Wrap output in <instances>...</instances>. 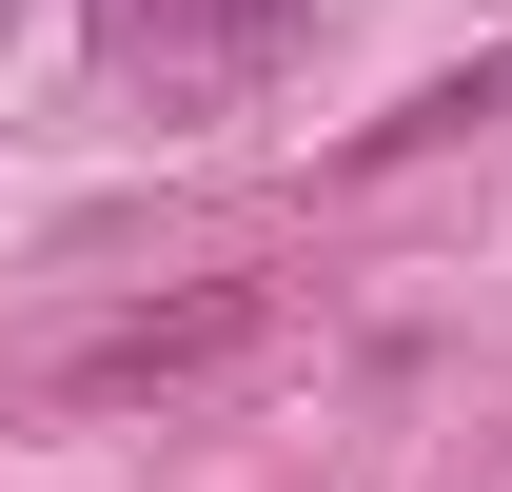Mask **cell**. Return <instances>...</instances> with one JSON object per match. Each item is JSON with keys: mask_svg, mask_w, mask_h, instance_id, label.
Returning <instances> with one entry per match:
<instances>
[{"mask_svg": "<svg viewBox=\"0 0 512 492\" xmlns=\"http://www.w3.org/2000/svg\"><path fill=\"white\" fill-rule=\"evenodd\" d=\"M237 315H256V296H197V315H138V335H99V355H79V394H138V374H178V355H217Z\"/></svg>", "mask_w": 512, "mask_h": 492, "instance_id": "1", "label": "cell"}, {"mask_svg": "<svg viewBox=\"0 0 512 492\" xmlns=\"http://www.w3.org/2000/svg\"><path fill=\"white\" fill-rule=\"evenodd\" d=\"M473 119H512V40H493V60H453V79H414V99L375 119V158H414V138H473Z\"/></svg>", "mask_w": 512, "mask_h": 492, "instance_id": "2", "label": "cell"}]
</instances>
